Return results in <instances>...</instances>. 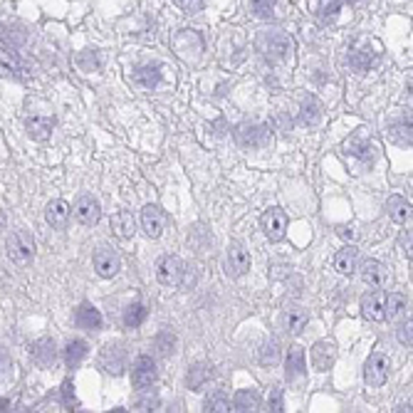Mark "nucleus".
<instances>
[{
    "label": "nucleus",
    "mask_w": 413,
    "mask_h": 413,
    "mask_svg": "<svg viewBox=\"0 0 413 413\" xmlns=\"http://www.w3.org/2000/svg\"><path fill=\"white\" fill-rule=\"evenodd\" d=\"M258 48L267 59L282 62V59H287L289 55H292L295 42H292V37L285 35L282 30H272V32H262V35L258 37Z\"/></svg>",
    "instance_id": "1"
},
{
    "label": "nucleus",
    "mask_w": 413,
    "mask_h": 413,
    "mask_svg": "<svg viewBox=\"0 0 413 413\" xmlns=\"http://www.w3.org/2000/svg\"><path fill=\"white\" fill-rule=\"evenodd\" d=\"M6 248H8V258H10L15 265H30L32 258H35V240L25 231H12L10 236H8Z\"/></svg>",
    "instance_id": "2"
},
{
    "label": "nucleus",
    "mask_w": 413,
    "mask_h": 413,
    "mask_svg": "<svg viewBox=\"0 0 413 413\" xmlns=\"http://www.w3.org/2000/svg\"><path fill=\"white\" fill-rule=\"evenodd\" d=\"M236 142L240 144L242 148H265L272 144V134L267 126L260 124H240L236 126Z\"/></svg>",
    "instance_id": "3"
},
{
    "label": "nucleus",
    "mask_w": 413,
    "mask_h": 413,
    "mask_svg": "<svg viewBox=\"0 0 413 413\" xmlns=\"http://www.w3.org/2000/svg\"><path fill=\"white\" fill-rule=\"evenodd\" d=\"M386 378H389V359L381 352H376L364 364V381L372 389H378V386L386 384Z\"/></svg>",
    "instance_id": "4"
},
{
    "label": "nucleus",
    "mask_w": 413,
    "mask_h": 413,
    "mask_svg": "<svg viewBox=\"0 0 413 413\" xmlns=\"http://www.w3.org/2000/svg\"><path fill=\"white\" fill-rule=\"evenodd\" d=\"M173 48H176V52L181 55L183 59H198L203 52V37L195 32V30H183V32H178L176 37H173Z\"/></svg>",
    "instance_id": "5"
},
{
    "label": "nucleus",
    "mask_w": 413,
    "mask_h": 413,
    "mask_svg": "<svg viewBox=\"0 0 413 413\" xmlns=\"http://www.w3.org/2000/svg\"><path fill=\"white\" fill-rule=\"evenodd\" d=\"M183 272H186V265L176 255H166L156 262V278L161 285H181Z\"/></svg>",
    "instance_id": "6"
},
{
    "label": "nucleus",
    "mask_w": 413,
    "mask_h": 413,
    "mask_svg": "<svg viewBox=\"0 0 413 413\" xmlns=\"http://www.w3.org/2000/svg\"><path fill=\"white\" fill-rule=\"evenodd\" d=\"M260 225H262V233H265L272 242H278L282 240L285 231H287V215H285V211H280V208H270V211L262 213Z\"/></svg>",
    "instance_id": "7"
},
{
    "label": "nucleus",
    "mask_w": 413,
    "mask_h": 413,
    "mask_svg": "<svg viewBox=\"0 0 413 413\" xmlns=\"http://www.w3.org/2000/svg\"><path fill=\"white\" fill-rule=\"evenodd\" d=\"M250 270V255L248 250L238 245V242H231L228 245V253H225V272L231 278H242L245 272Z\"/></svg>",
    "instance_id": "8"
},
{
    "label": "nucleus",
    "mask_w": 413,
    "mask_h": 413,
    "mask_svg": "<svg viewBox=\"0 0 413 413\" xmlns=\"http://www.w3.org/2000/svg\"><path fill=\"white\" fill-rule=\"evenodd\" d=\"M154 381H156V361L148 354H142L134 361V366H131V384L144 391L146 386L154 384Z\"/></svg>",
    "instance_id": "9"
},
{
    "label": "nucleus",
    "mask_w": 413,
    "mask_h": 413,
    "mask_svg": "<svg viewBox=\"0 0 413 413\" xmlns=\"http://www.w3.org/2000/svg\"><path fill=\"white\" fill-rule=\"evenodd\" d=\"M95 270L99 278H114L119 270H122V258L114 248L109 245H102L95 253Z\"/></svg>",
    "instance_id": "10"
},
{
    "label": "nucleus",
    "mask_w": 413,
    "mask_h": 413,
    "mask_svg": "<svg viewBox=\"0 0 413 413\" xmlns=\"http://www.w3.org/2000/svg\"><path fill=\"white\" fill-rule=\"evenodd\" d=\"M102 369H104L106 374H112V376H119V374L126 369V352L122 344H106L104 349H102Z\"/></svg>",
    "instance_id": "11"
},
{
    "label": "nucleus",
    "mask_w": 413,
    "mask_h": 413,
    "mask_svg": "<svg viewBox=\"0 0 413 413\" xmlns=\"http://www.w3.org/2000/svg\"><path fill=\"white\" fill-rule=\"evenodd\" d=\"M356 270L361 272V280L374 289L386 287V282H389V270H386V265L378 262V260H364L361 267H356Z\"/></svg>",
    "instance_id": "12"
},
{
    "label": "nucleus",
    "mask_w": 413,
    "mask_h": 413,
    "mask_svg": "<svg viewBox=\"0 0 413 413\" xmlns=\"http://www.w3.org/2000/svg\"><path fill=\"white\" fill-rule=\"evenodd\" d=\"M307 376V356H305V349L302 347H292L287 354V361H285V378L289 384L295 381H302Z\"/></svg>",
    "instance_id": "13"
},
{
    "label": "nucleus",
    "mask_w": 413,
    "mask_h": 413,
    "mask_svg": "<svg viewBox=\"0 0 413 413\" xmlns=\"http://www.w3.org/2000/svg\"><path fill=\"white\" fill-rule=\"evenodd\" d=\"M99 203H97V198H92L89 193H82L77 198V203H75V218L79 220L82 225H97L99 223Z\"/></svg>",
    "instance_id": "14"
},
{
    "label": "nucleus",
    "mask_w": 413,
    "mask_h": 413,
    "mask_svg": "<svg viewBox=\"0 0 413 413\" xmlns=\"http://www.w3.org/2000/svg\"><path fill=\"white\" fill-rule=\"evenodd\" d=\"M142 228L144 233H146L148 238H161V233H164L166 228V215L164 211H161L159 206H146L142 211Z\"/></svg>",
    "instance_id": "15"
},
{
    "label": "nucleus",
    "mask_w": 413,
    "mask_h": 413,
    "mask_svg": "<svg viewBox=\"0 0 413 413\" xmlns=\"http://www.w3.org/2000/svg\"><path fill=\"white\" fill-rule=\"evenodd\" d=\"M309 359H312V366L317 369V372H329L332 364H334V359H336V347L332 342H317L312 347Z\"/></svg>",
    "instance_id": "16"
},
{
    "label": "nucleus",
    "mask_w": 413,
    "mask_h": 413,
    "mask_svg": "<svg viewBox=\"0 0 413 413\" xmlns=\"http://www.w3.org/2000/svg\"><path fill=\"white\" fill-rule=\"evenodd\" d=\"M45 218H48V223L52 225L55 231H65L67 223H70V206L62 198H55L45 208Z\"/></svg>",
    "instance_id": "17"
},
{
    "label": "nucleus",
    "mask_w": 413,
    "mask_h": 413,
    "mask_svg": "<svg viewBox=\"0 0 413 413\" xmlns=\"http://www.w3.org/2000/svg\"><path fill=\"white\" fill-rule=\"evenodd\" d=\"M307 319H309V314L305 312V309L289 307V309H285L282 317H280V327H282L287 334L297 336V334H302V329H305V325H307Z\"/></svg>",
    "instance_id": "18"
},
{
    "label": "nucleus",
    "mask_w": 413,
    "mask_h": 413,
    "mask_svg": "<svg viewBox=\"0 0 413 413\" xmlns=\"http://www.w3.org/2000/svg\"><path fill=\"white\" fill-rule=\"evenodd\" d=\"M384 300L386 295L384 292H369V295L361 300V314L366 319H372V322H384Z\"/></svg>",
    "instance_id": "19"
},
{
    "label": "nucleus",
    "mask_w": 413,
    "mask_h": 413,
    "mask_svg": "<svg viewBox=\"0 0 413 413\" xmlns=\"http://www.w3.org/2000/svg\"><path fill=\"white\" fill-rule=\"evenodd\" d=\"M334 267L336 272H342V275L356 272V267H359V253H356L354 245H347V248H342L334 255Z\"/></svg>",
    "instance_id": "20"
},
{
    "label": "nucleus",
    "mask_w": 413,
    "mask_h": 413,
    "mask_svg": "<svg viewBox=\"0 0 413 413\" xmlns=\"http://www.w3.org/2000/svg\"><path fill=\"white\" fill-rule=\"evenodd\" d=\"M32 359L37 361L40 366H52L57 361V344L52 339H40V342L32 347Z\"/></svg>",
    "instance_id": "21"
},
{
    "label": "nucleus",
    "mask_w": 413,
    "mask_h": 413,
    "mask_svg": "<svg viewBox=\"0 0 413 413\" xmlns=\"http://www.w3.org/2000/svg\"><path fill=\"white\" fill-rule=\"evenodd\" d=\"M408 314V300L403 295H389L384 300V319L398 322Z\"/></svg>",
    "instance_id": "22"
},
{
    "label": "nucleus",
    "mask_w": 413,
    "mask_h": 413,
    "mask_svg": "<svg viewBox=\"0 0 413 413\" xmlns=\"http://www.w3.org/2000/svg\"><path fill=\"white\" fill-rule=\"evenodd\" d=\"M112 231H114V236L117 238H134V233H136V220H134V215L131 213H126V211H122V213H114L112 215Z\"/></svg>",
    "instance_id": "23"
},
{
    "label": "nucleus",
    "mask_w": 413,
    "mask_h": 413,
    "mask_svg": "<svg viewBox=\"0 0 413 413\" xmlns=\"http://www.w3.org/2000/svg\"><path fill=\"white\" fill-rule=\"evenodd\" d=\"M386 211L396 223H411V203L403 198V195H391L389 203H386Z\"/></svg>",
    "instance_id": "24"
},
{
    "label": "nucleus",
    "mask_w": 413,
    "mask_h": 413,
    "mask_svg": "<svg viewBox=\"0 0 413 413\" xmlns=\"http://www.w3.org/2000/svg\"><path fill=\"white\" fill-rule=\"evenodd\" d=\"M75 322H77L82 329H99L102 327V314L97 307H92V305H79V309L75 312Z\"/></svg>",
    "instance_id": "25"
},
{
    "label": "nucleus",
    "mask_w": 413,
    "mask_h": 413,
    "mask_svg": "<svg viewBox=\"0 0 413 413\" xmlns=\"http://www.w3.org/2000/svg\"><path fill=\"white\" fill-rule=\"evenodd\" d=\"M134 82L144 89H154L161 82V65H144L134 72Z\"/></svg>",
    "instance_id": "26"
},
{
    "label": "nucleus",
    "mask_w": 413,
    "mask_h": 413,
    "mask_svg": "<svg viewBox=\"0 0 413 413\" xmlns=\"http://www.w3.org/2000/svg\"><path fill=\"white\" fill-rule=\"evenodd\" d=\"M52 126H55L52 119H42V117L30 119L28 122V136L30 139H35V142H48Z\"/></svg>",
    "instance_id": "27"
},
{
    "label": "nucleus",
    "mask_w": 413,
    "mask_h": 413,
    "mask_svg": "<svg viewBox=\"0 0 413 413\" xmlns=\"http://www.w3.org/2000/svg\"><path fill=\"white\" fill-rule=\"evenodd\" d=\"M87 352H89L87 342H82V339H72L65 349V364L70 366V369H77V366L82 364L84 356H87Z\"/></svg>",
    "instance_id": "28"
},
{
    "label": "nucleus",
    "mask_w": 413,
    "mask_h": 413,
    "mask_svg": "<svg viewBox=\"0 0 413 413\" xmlns=\"http://www.w3.org/2000/svg\"><path fill=\"white\" fill-rule=\"evenodd\" d=\"M260 408V396L253 389H242L236 394V401H233V411H258Z\"/></svg>",
    "instance_id": "29"
},
{
    "label": "nucleus",
    "mask_w": 413,
    "mask_h": 413,
    "mask_svg": "<svg viewBox=\"0 0 413 413\" xmlns=\"http://www.w3.org/2000/svg\"><path fill=\"white\" fill-rule=\"evenodd\" d=\"M374 144L372 142H364V136L361 134H356V136H352L347 142V154H352V156H359V159H364V161H369L374 156Z\"/></svg>",
    "instance_id": "30"
},
{
    "label": "nucleus",
    "mask_w": 413,
    "mask_h": 413,
    "mask_svg": "<svg viewBox=\"0 0 413 413\" xmlns=\"http://www.w3.org/2000/svg\"><path fill=\"white\" fill-rule=\"evenodd\" d=\"M25 40H28V32H25L23 28H6L0 30V45L3 48H10V50H18L20 45H25Z\"/></svg>",
    "instance_id": "31"
},
{
    "label": "nucleus",
    "mask_w": 413,
    "mask_h": 413,
    "mask_svg": "<svg viewBox=\"0 0 413 413\" xmlns=\"http://www.w3.org/2000/svg\"><path fill=\"white\" fill-rule=\"evenodd\" d=\"M146 307H144L142 302H134V305H129V307L124 309V325L129 327V329H136V327L144 325V319H146Z\"/></svg>",
    "instance_id": "32"
},
{
    "label": "nucleus",
    "mask_w": 413,
    "mask_h": 413,
    "mask_svg": "<svg viewBox=\"0 0 413 413\" xmlns=\"http://www.w3.org/2000/svg\"><path fill=\"white\" fill-rule=\"evenodd\" d=\"M349 65H352V70H354L356 75H364V72H369V67L374 65V55L369 52V50L352 52V57H349Z\"/></svg>",
    "instance_id": "33"
},
{
    "label": "nucleus",
    "mask_w": 413,
    "mask_h": 413,
    "mask_svg": "<svg viewBox=\"0 0 413 413\" xmlns=\"http://www.w3.org/2000/svg\"><path fill=\"white\" fill-rule=\"evenodd\" d=\"M300 122L305 126H314V124H317V122H319V104H317V99H305V102H302Z\"/></svg>",
    "instance_id": "34"
},
{
    "label": "nucleus",
    "mask_w": 413,
    "mask_h": 413,
    "mask_svg": "<svg viewBox=\"0 0 413 413\" xmlns=\"http://www.w3.org/2000/svg\"><path fill=\"white\" fill-rule=\"evenodd\" d=\"M278 361H280V344L275 342V339H270V342H265L262 349H260V364L275 366Z\"/></svg>",
    "instance_id": "35"
},
{
    "label": "nucleus",
    "mask_w": 413,
    "mask_h": 413,
    "mask_svg": "<svg viewBox=\"0 0 413 413\" xmlns=\"http://www.w3.org/2000/svg\"><path fill=\"white\" fill-rule=\"evenodd\" d=\"M211 378V369L208 366H203V364H198V366H193L189 372V386L193 391H201L203 386H206V381Z\"/></svg>",
    "instance_id": "36"
},
{
    "label": "nucleus",
    "mask_w": 413,
    "mask_h": 413,
    "mask_svg": "<svg viewBox=\"0 0 413 413\" xmlns=\"http://www.w3.org/2000/svg\"><path fill=\"white\" fill-rule=\"evenodd\" d=\"M389 139L398 146H411V122H403L398 126H391Z\"/></svg>",
    "instance_id": "37"
},
{
    "label": "nucleus",
    "mask_w": 413,
    "mask_h": 413,
    "mask_svg": "<svg viewBox=\"0 0 413 413\" xmlns=\"http://www.w3.org/2000/svg\"><path fill=\"white\" fill-rule=\"evenodd\" d=\"M206 411H231V398L223 391H213L206 398Z\"/></svg>",
    "instance_id": "38"
},
{
    "label": "nucleus",
    "mask_w": 413,
    "mask_h": 413,
    "mask_svg": "<svg viewBox=\"0 0 413 413\" xmlns=\"http://www.w3.org/2000/svg\"><path fill=\"white\" fill-rule=\"evenodd\" d=\"M176 336L171 334V332L166 329V332H161L159 336H156V349H159V354L161 356H169V354H173L176 352Z\"/></svg>",
    "instance_id": "39"
},
{
    "label": "nucleus",
    "mask_w": 413,
    "mask_h": 413,
    "mask_svg": "<svg viewBox=\"0 0 413 413\" xmlns=\"http://www.w3.org/2000/svg\"><path fill=\"white\" fill-rule=\"evenodd\" d=\"M342 10V0H319V18L322 20H332L336 18V12Z\"/></svg>",
    "instance_id": "40"
},
{
    "label": "nucleus",
    "mask_w": 413,
    "mask_h": 413,
    "mask_svg": "<svg viewBox=\"0 0 413 413\" xmlns=\"http://www.w3.org/2000/svg\"><path fill=\"white\" fill-rule=\"evenodd\" d=\"M275 6H278V0H253V12L258 18H270L275 12Z\"/></svg>",
    "instance_id": "41"
},
{
    "label": "nucleus",
    "mask_w": 413,
    "mask_h": 413,
    "mask_svg": "<svg viewBox=\"0 0 413 413\" xmlns=\"http://www.w3.org/2000/svg\"><path fill=\"white\" fill-rule=\"evenodd\" d=\"M77 65L82 67L84 72L97 70V67H99V59H97V52H92V50H84V52L77 57Z\"/></svg>",
    "instance_id": "42"
},
{
    "label": "nucleus",
    "mask_w": 413,
    "mask_h": 413,
    "mask_svg": "<svg viewBox=\"0 0 413 413\" xmlns=\"http://www.w3.org/2000/svg\"><path fill=\"white\" fill-rule=\"evenodd\" d=\"M267 406L275 413L282 411V389H280V386H272L270 389V394H267Z\"/></svg>",
    "instance_id": "43"
},
{
    "label": "nucleus",
    "mask_w": 413,
    "mask_h": 413,
    "mask_svg": "<svg viewBox=\"0 0 413 413\" xmlns=\"http://www.w3.org/2000/svg\"><path fill=\"white\" fill-rule=\"evenodd\" d=\"M396 334H398V342H401L403 347H411V342H413V334H411V319H408V322H403V325L398 327V332H396Z\"/></svg>",
    "instance_id": "44"
},
{
    "label": "nucleus",
    "mask_w": 413,
    "mask_h": 413,
    "mask_svg": "<svg viewBox=\"0 0 413 413\" xmlns=\"http://www.w3.org/2000/svg\"><path fill=\"white\" fill-rule=\"evenodd\" d=\"M72 389H75V386H72L70 381H65V384H62V396H65V403H67V406H72V403H77V401H75V391H72Z\"/></svg>",
    "instance_id": "45"
},
{
    "label": "nucleus",
    "mask_w": 413,
    "mask_h": 413,
    "mask_svg": "<svg viewBox=\"0 0 413 413\" xmlns=\"http://www.w3.org/2000/svg\"><path fill=\"white\" fill-rule=\"evenodd\" d=\"M178 6L189 8V10H195V8H201V0H176Z\"/></svg>",
    "instance_id": "46"
},
{
    "label": "nucleus",
    "mask_w": 413,
    "mask_h": 413,
    "mask_svg": "<svg viewBox=\"0 0 413 413\" xmlns=\"http://www.w3.org/2000/svg\"><path fill=\"white\" fill-rule=\"evenodd\" d=\"M339 236H342V238H349V240H354L356 233L352 231V228H342V231H339Z\"/></svg>",
    "instance_id": "47"
},
{
    "label": "nucleus",
    "mask_w": 413,
    "mask_h": 413,
    "mask_svg": "<svg viewBox=\"0 0 413 413\" xmlns=\"http://www.w3.org/2000/svg\"><path fill=\"white\" fill-rule=\"evenodd\" d=\"M352 3H356V0H352Z\"/></svg>",
    "instance_id": "48"
}]
</instances>
